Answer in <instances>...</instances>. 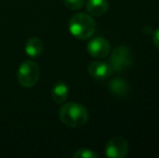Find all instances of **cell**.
Masks as SVG:
<instances>
[{
    "instance_id": "1",
    "label": "cell",
    "mask_w": 159,
    "mask_h": 158,
    "mask_svg": "<svg viewBox=\"0 0 159 158\" xmlns=\"http://www.w3.org/2000/svg\"><path fill=\"white\" fill-rule=\"evenodd\" d=\"M60 119L65 126L70 128H79L88 122L89 113L84 105L75 102L63 104L60 108Z\"/></svg>"
},
{
    "instance_id": "2",
    "label": "cell",
    "mask_w": 159,
    "mask_h": 158,
    "mask_svg": "<svg viewBox=\"0 0 159 158\" xmlns=\"http://www.w3.org/2000/svg\"><path fill=\"white\" fill-rule=\"evenodd\" d=\"M95 22L92 16L86 13H76L70 17L68 23L69 33L80 40L89 39L95 33Z\"/></svg>"
},
{
    "instance_id": "3",
    "label": "cell",
    "mask_w": 159,
    "mask_h": 158,
    "mask_svg": "<svg viewBox=\"0 0 159 158\" xmlns=\"http://www.w3.org/2000/svg\"><path fill=\"white\" fill-rule=\"evenodd\" d=\"M39 66L34 61H24L17 70V80L23 88H33L39 80Z\"/></svg>"
},
{
    "instance_id": "4",
    "label": "cell",
    "mask_w": 159,
    "mask_h": 158,
    "mask_svg": "<svg viewBox=\"0 0 159 158\" xmlns=\"http://www.w3.org/2000/svg\"><path fill=\"white\" fill-rule=\"evenodd\" d=\"M133 63V54L128 46H118L111 54V65L114 72H124Z\"/></svg>"
},
{
    "instance_id": "5",
    "label": "cell",
    "mask_w": 159,
    "mask_h": 158,
    "mask_svg": "<svg viewBox=\"0 0 159 158\" xmlns=\"http://www.w3.org/2000/svg\"><path fill=\"white\" fill-rule=\"evenodd\" d=\"M129 152V143L120 135L111 138L106 144L105 154L109 158H124Z\"/></svg>"
},
{
    "instance_id": "6",
    "label": "cell",
    "mask_w": 159,
    "mask_h": 158,
    "mask_svg": "<svg viewBox=\"0 0 159 158\" xmlns=\"http://www.w3.org/2000/svg\"><path fill=\"white\" fill-rule=\"evenodd\" d=\"M89 54L94 59H104L109 54L111 44L107 39L104 37H94L89 41L87 47Z\"/></svg>"
},
{
    "instance_id": "7",
    "label": "cell",
    "mask_w": 159,
    "mask_h": 158,
    "mask_svg": "<svg viewBox=\"0 0 159 158\" xmlns=\"http://www.w3.org/2000/svg\"><path fill=\"white\" fill-rule=\"evenodd\" d=\"M114 70L111 65L107 62L94 61L91 62L88 66V73L92 78L96 80H105L111 76Z\"/></svg>"
},
{
    "instance_id": "8",
    "label": "cell",
    "mask_w": 159,
    "mask_h": 158,
    "mask_svg": "<svg viewBox=\"0 0 159 158\" xmlns=\"http://www.w3.org/2000/svg\"><path fill=\"white\" fill-rule=\"evenodd\" d=\"M84 3L88 13L92 16H102L108 11L109 8L107 0H88Z\"/></svg>"
},
{
    "instance_id": "9",
    "label": "cell",
    "mask_w": 159,
    "mask_h": 158,
    "mask_svg": "<svg viewBox=\"0 0 159 158\" xmlns=\"http://www.w3.org/2000/svg\"><path fill=\"white\" fill-rule=\"evenodd\" d=\"M51 95H52V100L57 104H63L69 95L68 86L64 81L55 82L51 91Z\"/></svg>"
},
{
    "instance_id": "10",
    "label": "cell",
    "mask_w": 159,
    "mask_h": 158,
    "mask_svg": "<svg viewBox=\"0 0 159 158\" xmlns=\"http://www.w3.org/2000/svg\"><path fill=\"white\" fill-rule=\"evenodd\" d=\"M44 50L43 42L37 37H32L25 43V53L30 57H38Z\"/></svg>"
},
{
    "instance_id": "11",
    "label": "cell",
    "mask_w": 159,
    "mask_h": 158,
    "mask_svg": "<svg viewBox=\"0 0 159 158\" xmlns=\"http://www.w3.org/2000/svg\"><path fill=\"white\" fill-rule=\"evenodd\" d=\"M109 91L116 97H126L130 91L129 84L122 78H114L108 84Z\"/></svg>"
},
{
    "instance_id": "12",
    "label": "cell",
    "mask_w": 159,
    "mask_h": 158,
    "mask_svg": "<svg viewBox=\"0 0 159 158\" xmlns=\"http://www.w3.org/2000/svg\"><path fill=\"white\" fill-rule=\"evenodd\" d=\"M98 154L89 148H80L74 153V158H98Z\"/></svg>"
},
{
    "instance_id": "13",
    "label": "cell",
    "mask_w": 159,
    "mask_h": 158,
    "mask_svg": "<svg viewBox=\"0 0 159 158\" xmlns=\"http://www.w3.org/2000/svg\"><path fill=\"white\" fill-rule=\"evenodd\" d=\"M86 0H64V4L69 10H79L84 7Z\"/></svg>"
},
{
    "instance_id": "14",
    "label": "cell",
    "mask_w": 159,
    "mask_h": 158,
    "mask_svg": "<svg viewBox=\"0 0 159 158\" xmlns=\"http://www.w3.org/2000/svg\"><path fill=\"white\" fill-rule=\"evenodd\" d=\"M153 43L155 44L156 48L159 49V28L153 33Z\"/></svg>"
}]
</instances>
